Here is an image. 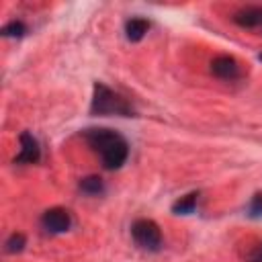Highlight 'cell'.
<instances>
[{
	"mask_svg": "<svg viewBox=\"0 0 262 262\" xmlns=\"http://www.w3.org/2000/svg\"><path fill=\"white\" fill-rule=\"evenodd\" d=\"M244 258L248 262H262V242H258L256 246H252V252H248Z\"/></svg>",
	"mask_w": 262,
	"mask_h": 262,
	"instance_id": "14",
	"label": "cell"
},
{
	"mask_svg": "<svg viewBox=\"0 0 262 262\" xmlns=\"http://www.w3.org/2000/svg\"><path fill=\"white\" fill-rule=\"evenodd\" d=\"M80 190L94 196V194H100L104 190V186H102V180L98 176H86L80 180Z\"/></svg>",
	"mask_w": 262,
	"mask_h": 262,
	"instance_id": "10",
	"label": "cell"
},
{
	"mask_svg": "<svg viewBox=\"0 0 262 262\" xmlns=\"http://www.w3.org/2000/svg\"><path fill=\"white\" fill-rule=\"evenodd\" d=\"M258 59H260V61H262V53H260V55H258Z\"/></svg>",
	"mask_w": 262,
	"mask_h": 262,
	"instance_id": "15",
	"label": "cell"
},
{
	"mask_svg": "<svg viewBox=\"0 0 262 262\" xmlns=\"http://www.w3.org/2000/svg\"><path fill=\"white\" fill-rule=\"evenodd\" d=\"M248 215L250 217H260L262 215V194L260 192H256L252 203L248 205Z\"/></svg>",
	"mask_w": 262,
	"mask_h": 262,
	"instance_id": "13",
	"label": "cell"
},
{
	"mask_svg": "<svg viewBox=\"0 0 262 262\" xmlns=\"http://www.w3.org/2000/svg\"><path fill=\"white\" fill-rule=\"evenodd\" d=\"M90 113L98 115V117H111V115H119V117H131L133 115V106L115 90H111L108 86L96 82L92 88V100H90Z\"/></svg>",
	"mask_w": 262,
	"mask_h": 262,
	"instance_id": "2",
	"label": "cell"
},
{
	"mask_svg": "<svg viewBox=\"0 0 262 262\" xmlns=\"http://www.w3.org/2000/svg\"><path fill=\"white\" fill-rule=\"evenodd\" d=\"M147 29H149V23H147L145 18H141V16L129 18V20L125 23V35H127L129 41H141V39L145 37Z\"/></svg>",
	"mask_w": 262,
	"mask_h": 262,
	"instance_id": "8",
	"label": "cell"
},
{
	"mask_svg": "<svg viewBox=\"0 0 262 262\" xmlns=\"http://www.w3.org/2000/svg\"><path fill=\"white\" fill-rule=\"evenodd\" d=\"M131 237L133 242L147 252H158L162 248V231L156 221L151 219H137L131 225Z\"/></svg>",
	"mask_w": 262,
	"mask_h": 262,
	"instance_id": "3",
	"label": "cell"
},
{
	"mask_svg": "<svg viewBox=\"0 0 262 262\" xmlns=\"http://www.w3.org/2000/svg\"><path fill=\"white\" fill-rule=\"evenodd\" d=\"M18 141H20V151L18 156L14 158L16 164H37L41 160V147H39V141L29 133V131H23L18 135Z\"/></svg>",
	"mask_w": 262,
	"mask_h": 262,
	"instance_id": "7",
	"label": "cell"
},
{
	"mask_svg": "<svg viewBox=\"0 0 262 262\" xmlns=\"http://www.w3.org/2000/svg\"><path fill=\"white\" fill-rule=\"evenodd\" d=\"M233 23L239 29H248V31H258L262 33V6L258 4H250V6H242L239 10L233 12Z\"/></svg>",
	"mask_w": 262,
	"mask_h": 262,
	"instance_id": "5",
	"label": "cell"
},
{
	"mask_svg": "<svg viewBox=\"0 0 262 262\" xmlns=\"http://www.w3.org/2000/svg\"><path fill=\"white\" fill-rule=\"evenodd\" d=\"M27 33V27H25V23H20V20H10L8 25H4V29H2V35L4 37H23Z\"/></svg>",
	"mask_w": 262,
	"mask_h": 262,
	"instance_id": "12",
	"label": "cell"
},
{
	"mask_svg": "<svg viewBox=\"0 0 262 262\" xmlns=\"http://www.w3.org/2000/svg\"><path fill=\"white\" fill-rule=\"evenodd\" d=\"M82 135L88 141V145L98 154V158H100V162L106 170H117L127 162L129 143L115 129L90 127V129H84Z\"/></svg>",
	"mask_w": 262,
	"mask_h": 262,
	"instance_id": "1",
	"label": "cell"
},
{
	"mask_svg": "<svg viewBox=\"0 0 262 262\" xmlns=\"http://www.w3.org/2000/svg\"><path fill=\"white\" fill-rule=\"evenodd\" d=\"M4 246H6V252H8V254H16V252H20V250L27 246V237H25L23 233L14 231V233L8 235V239H6Z\"/></svg>",
	"mask_w": 262,
	"mask_h": 262,
	"instance_id": "11",
	"label": "cell"
},
{
	"mask_svg": "<svg viewBox=\"0 0 262 262\" xmlns=\"http://www.w3.org/2000/svg\"><path fill=\"white\" fill-rule=\"evenodd\" d=\"M196 199H199V192H188L184 196H180L174 205H172V213L176 215H190L196 207Z\"/></svg>",
	"mask_w": 262,
	"mask_h": 262,
	"instance_id": "9",
	"label": "cell"
},
{
	"mask_svg": "<svg viewBox=\"0 0 262 262\" xmlns=\"http://www.w3.org/2000/svg\"><path fill=\"white\" fill-rule=\"evenodd\" d=\"M211 72H213L219 80H227V82L239 80L242 74H244L239 61H237L235 57H231V55H217V57H213V61H211Z\"/></svg>",
	"mask_w": 262,
	"mask_h": 262,
	"instance_id": "4",
	"label": "cell"
},
{
	"mask_svg": "<svg viewBox=\"0 0 262 262\" xmlns=\"http://www.w3.org/2000/svg\"><path fill=\"white\" fill-rule=\"evenodd\" d=\"M41 225L51 231V233H63L70 229L72 225V217L66 209L61 207H53V209H47L43 215H41Z\"/></svg>",
	"mask_w": 262,
	"mask_h": 262,
	"instance_id": "6",
	"label": "cell"
}]
</instances>
